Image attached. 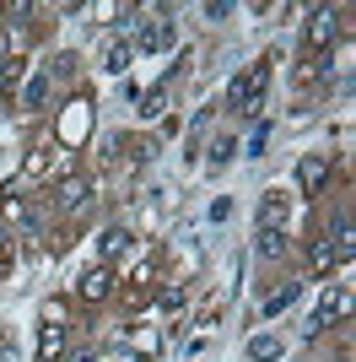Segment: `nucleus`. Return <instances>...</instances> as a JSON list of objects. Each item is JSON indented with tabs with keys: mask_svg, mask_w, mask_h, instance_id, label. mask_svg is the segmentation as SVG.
<instances>
[{
	"mask_svg": "<svg viewBox=\"0 0 356 362\" xmlns=\"http://www.w3.org/2000/svg\"><path fill=\"white\" fill-rule=\"evenodd\" d=\"M313 271H329V265H335V259H340V255H335V243H329V238H319V243H313Z\"/></svg>",
	"mask_w": 356,
	"mask_h": 362,
	"instance_id": "obj_18",
	"label": "nucleus"
},
{
	"mask_svg": "<svg viewBox=\"0 0 356 362\" xmlns=\"http://www.w3.org/2000/svg\"><path fill=\"white\" fill-rule=\"evenodd\" d=\"M141 103H146V108H141V114H146V119H151V114H162V108H167V92H151V98H141Z\"/></svg>",
	"mask_w": 356,
	"mask_h": 362,
	"instance_id": "obj_20",
	"label": "nucleus"
},
{
	"mask_svg": "<svg viewBox=\"0 0 356 362\" xmlns=\"http://www.w3.org/2000/svg\"><path fill=\"white\" fill-rule=\"evenodd\" d=\"M97 249H103L108 259H114V255H124V249H130V233H124V227H108L103 238H97Z\"/></svg>",
	"mask_w": 356,
	"mask_h": 362,
	"instance_id": "obj_17",
	"label": "nucleus"
},
{
	"mask_svg": "<svg viewBox=\"0 0 356 362\" xmlns=\"http://www.w3.org/2000/svg\"><path fill=\"white\" fill-rule=\"evenodd\" d=\"M49 87H54V81L38 71V76L28 81V92H22V108H28V114H32V108H44V103H49Z\"/></svg>",
	"mask_w": 356,
	"mask_h": 362,
	"instance_id": "obj_11",
	"label": "nucleus"
},
{
	"mask_svg": "<svg viewBox=\"0 0 356 362\" xmlns=\"http://www.w3.org/2000/svg\"><path fill=\"white\" fill-rule=\"evenodd\" d=\"M141 49H151V54H157V49H173V22H167V16H151L146 28H141Z\"/></svg>",
	"mask_w": 356,
	"mask_h": 362,
	"instance_id": "obj_5",
	"label": "nucleus"
},
{
	"mask_svg": "<svg viewBox=\"0 0 356 362\" xmlns=\"http://www.w3.org/2000/svg\"><path fill=\"white\" fill-rule=\"evenodd\" d=\"M87 124H92V114H87V103H76V114H65V124H59V136L71 141H87Z\"/></svg>",
	"mask_w": 356,
	"mask_h": 362,
	"instance_id": "obj_9",
	"label": "nucleus"
},
{
	"mask_svg": "<svg viewBox=\"0 0 356 362\" xmlns=\"http://www.w3.org/2000/svg\"><path fill=\"white\" fill-rule=\"evenodd\" d=\"M286 222V195L281 189H265V200H259V227H281Z\"/></svg>",
	"mask_w": 356,
	"mask_h": 362,
	"instance_id": "obj_7",
	"label": "nucleus"
},
{
	"mask_svg": "<svg viewBox=\"0 0 356 362\" xmlns=\"http://www.w3.org/2000/svg\"><path fill=\"white\" fill-rule=\"evenodd\" d=\"M297 292H302V287H297V281H286L281 292H270V298H265V314L275 319V314H281V308H292V303H297Z\"/></svg>",
	"mask_w": 356,
	"mask_h": 362,
	"instance_id": "obj_16",
	"label": "nucleus"
},
{
	"mask_svg": "<svg viewBox=\"0 0 356 362\" xmlns=\"http://www.w3.org/2000/svg\"><path fill=\"white\" fill-rule=\"evenodd\" d=\"M281 341H275V335H254V341H249V357L254 362H275V357H281Z\"/></svg>",
	"mask_w": 356,
	"mask_h": 362,
	"instance_id": "obj_14",
	"label": "nucleus"
},
{
	"mask_svg": "<svg viewBox=\"0 0 356 362\" xmlns=\"http://www.w3.org/2000/svg\"><path fill=\"white\" fill-rule=\"evenodd\" d=\"M65 357V330L59 325H44V335H38V362H59Z\"/></svg>",
	"mask_w": 356,
	"mask_h": 362,
	"instance_id": "obj_8",
	"label": "nucleus"
},
{
	"mask_svg": "<svg viewBox=\"0 0 356 362\" xmlns=\"http://www.w3.org/2000/svg\"><path fill=\"white\" fill-rule=\"evenodd\" d=\"M81 298H87V303H103L108 298V271H103V265L81 276Z\"/></svg>",
	"mask_w": 356,
	"mask_h": 362,
	"instance_id": "obj_13",
	"label": "nucleus"
},
{
	"mask_svg": "<svg viewBox=\"0 0 356 362\" xmlns=\"http://www.w3.org/2000/svg\"><path fill=\"white\" fill-rule=\"evenodd\" d=\"M65 362H92V351L81 346V351H71V357H65Z\"/></svg>",
	"mask_w": 356,
	"mask_h": 362,
	"instance_id": "obj_22",
	"label": "nucleus"
},
{
	"mask_svg": "<svg viewBox=\"0 0 356 362\" xmlns=\"http://www.w3.org/2000/svg\"><path fill=\"white\" fill-rule=\"evenodd\" d=\"M335 33H340V16H335V11H313V22H308V49H329V44H335Z\"/></svg>",
	"mask_w": 356,
	"mask_h": 362,
	"instance_id": "obj_2",
	"label": "nucleus"
},
{
	"mask_svg": "<svg viewBox=\"0 0 356 362\" xmlns=\"http://www.w3.org/2000/svg\"><path fill=\"white\" fill-rule=\"evenodd\" d=\"M28 76V60H16V54H0V92H16V81Z\"/></svg>",
	"mask_w": 356,
	"mask_h": 362,
	"instance_id": "obj_12",
	"label": "nucleus"
},
{
	"mask_svg": "<svg viewBox=\"0 0 356 362\" xmlns=\"http://www.w3.org/2000/svg\"><path fill=\"white\" fill-rule=\"evenodd\" d=\"M227 16H232V6H227V0H210V6H206V22H227Z\"/></svg>",
	"mask_w": 356,
	"mask_h": 362,
	"instance_id": "obj_21",
	"label": "nucleus"
},
{
	"mask_svg": "<svg viewBox=\"0 0 356 362\" xmlns=\"http://www.w3.org/2000/svg\"><path fill=\"white\" fill-rule=\"evenodd\" d=\"M232 151H237V141H232V136H222L216 146H210V163H216V168H222V163H232Z\"/></svg>",
	"mask_w": 356,
	"mask_h": 362,
	"instance_id": "obj_19",
	"label": "nucleus"
},
{
	"mask_svg": "<svg viewBox=\"0 0 356 362\" xmlns=\"http://www.w3.org/2000/svg\"><path fill=\"white\" fill-rule=\"evenodd\" d=\"M329 179V157H302V163H297V184H302V189H319V184Z\"/></svg>",
	"mask_w": 356,
	"mask_h": 362,
	"instance_id": "obj_6",
	"label": "nucleus"
},
{
	"mask_svg": "<svg viewBox=\"0 0 356 362\" xmlns=\"http://www.w3.org/2000/svg\"><path fill=\"white\" fill-rule=\"evenodd\" d=\"M259 255H265V259L286 255V233H281V227H259Z\"/></svg>",
	"mask_w": 356,
	"mask_h": 362,
	"instance_id": "obj_15",
	"label": "nucleus"
},
{
	"mask_svg": "<svg viewBox=\"0 0 356 362\" xmlns=\"http://www.w3.org/2000/svg\"><path fill=\"white\" fill-rule=\"evenodd\" d=\"M340 314H351V292H329L324 303H319V314H313V325H308V335H319L329 325V319H340Z\"/></svg>",
	"mask_w": 356,
	"mask_h": 362,
	"instance_id": "obj_3",
	"label": "nucleus"
},
{
	"mask_svg": "<svg viewBox=\"0 0 356 362\" xmlns=\"http://www.w3.org/2000/svg\"><path fill=\"white\" fill-rule=\"evenodd\" d=\"M103 71L108 76H124V71H130V44H124V38H114V44L103 49Z\"/></svg>",
	"mask_w": 356,
	"mask_h": 362,
	"instance_id": "obj_10",
	"label": "nucleus"
},
{
	"mask_svg": "<svg viewBox=\"0 0 356 362\" xmlns=\"http://www.w3.org/2000/svg\"><path fill=\"white\" fill-rule=\"evenodd\" d=\"M265 87H270V60L254 65L249 76H237L232 81V103L243 108V114H259V103H265Z\"/></svg>",
	"mask_w": 356,
	"mask_h": 362,
	"instance_id": "obj_1",
	"label": "nucleus"
},
{
	"mask_svg": "<svg viewBox=\"0 0 356 362\" xmlns=\"http://www.w3.org/2000/svg\"><path fill=\"white\" fill-rule=\"evenodd\" d=\"M0 362H16V357H11V351H0Z\"/></svg>",
	"mask_w": 356,
	"mask_h": 362,
	"instance_id": "obj_23",
	"label": "nucleus"
},
{
	"mask_svg": "<svg viewBox=\"0 0 356 362\" xmlns=\"http://www.w3.org/2000/svg\"><path fill=\"white\" fill-rule=\"evenodd\" d=\"M87 195H92V184L76 179V173H71V179H59V189H54V200L65 206V211H81V206H87Z\"/></svg>",
	"mask_w": 356,
	"mask_h": 362,
	"instance_id": "obj_4",
	"label": "nucleus"
}]
</instances>
